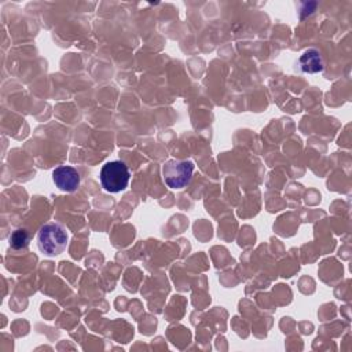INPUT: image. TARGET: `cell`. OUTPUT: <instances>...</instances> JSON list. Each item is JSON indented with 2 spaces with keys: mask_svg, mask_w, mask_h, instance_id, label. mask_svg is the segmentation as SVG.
<instances>
[{
  "mask_svg": "<svg viewBox=\"0 0 352 352\" xmlns=\"http://www.w3.org/2000/svg\"><path fill=\"white\" fill-rule=\"evenodd\" d=\"M69 242V234L63 224L50 221L41 226L37 232V246L47 257H55L65 252Z\"/></svg>",
  "mask_w": 352,
  "mask_h": 352,
  "instance_id": "obj_1",
  "label": "cell"
},
{
  "mask_svg": "<svg viewBox=\"0 0 352 352\" xmlns=\"http://www.w3.org/2000/svg\"><path fill=\"white\" fill-rule=\"evenodd\" d=\"M194 168L192 161L168 160L162 165V179L169 188H184L191 182Z\"/></svg>",
  "mask_w": 352,
  "mask_h": 352,
  "instance_id": "obj_3",
  "label": "cell"
},
{
  "mask_svg": "<svg viewBox=\"0 0 352 352\" xmlns=\"http://www.w3.org/2000/svg\"><path fill=\"white\" fill-rule=\"evenodd\" d=\"M29 242H30V234L28 232L26 228H16L8 236V243L14 250H21L28 248Z\"/></svg>",
  "mask_w": 352,
  "mask_h": 352,
  "instance_id": "obj_6",
  "label": "cell"
},
{
  "mask_svg": "<svg viewBox=\"0 0 352 352\" xmlns=\"http://www.w3.org/2000/svg\"><path fill=\"white\" fill-rule=\"evenodd\" d=\"M102 187L109 192H120L128 187L131 172L124 161H109L100 169Z\"/></svg>",
  "mask_w": 352,
  "mask_h": 352,
  "instance_id": "obj_2",
  "label": "cell"
},
{
  "mask_svg": "<svg viewBox=\"0 0 352 352\" xmlns=\"http://www.w3.org/2000/svg\"><path fill=\"white\" fill-rule=\"evenodd\" d=\"M52 180L60 191L73 192L80 187L81 176L76 168L69 165H60L54 169Z\"/></svg>",
  "mask_w": 352,
  "mask_h": 352,
  "instance_id": "obj_4",
  "label": "cell"
},
{
  "mask_svg": "<svg viewBox=\"0 0 352 352\" xmlns=\"http://www.w3.org/2000/svg\"><path fill=\"white\" fill-rule=\"evenodd\" d=\"M297 66L302 73H319L324 69L323 58L318 50H307L297 60Z\"/></svg>",
  "mask_w": 352,
  "mask_h": 352,
  "instance_id": "obj_5",
  "label": "cell"
}]
</instances>
